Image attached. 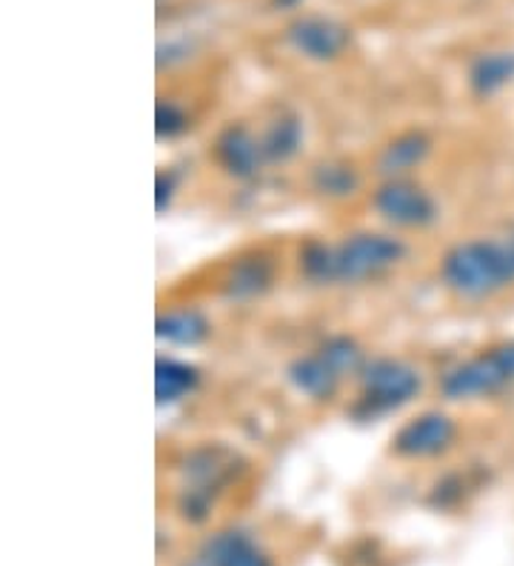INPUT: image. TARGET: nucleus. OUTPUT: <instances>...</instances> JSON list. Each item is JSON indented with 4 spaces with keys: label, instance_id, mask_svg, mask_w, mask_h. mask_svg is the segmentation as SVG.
<instances>
[{
    "label": "nucleus",
    "instance_id": "obj_1",
    "mask_svg": "<svg viewBox=\"0 0 514 566\" xmlns=\"http://www.w3.org/2000/svg\"><path fill=\"white\" fill-rule=\"evenodd\" d=\"M406 258V243L384 232H355L340 243L308 241L301 272L312 283H364L386 275Z\"/></svg>",
    "mask_w": 514,
    "mask_h": 566
},
{
    "label": "nucleus",
    "instance_id": "obj_2",
    "mask_svg": "<svg viewBox=\"0 0 514 566\" xmlns=\"http://www.w3.org/2000/svg\"><path fill=\"white\" fill-rule=\"evenodd\" d=\"M440 281L460 301H486L514 286V238L454 243L440 261Z\"/></svg>",
    "mask_w": 514,
    "mask_h": 566
},
{
    "label": "nucleus",
    "instance_id": "obj_3",
    "mask_svg": "<svg viewBox=\"0 0 514 566\" xmlns=\"http://www.w3.org/2000/svg\"><path fill=\"white\" fill-rule=\"evenodd\" d=\"M357 378H360V395L352 407V418L357 421H377L384 415L398 412L420 392L418 369L398 358L366 360Z\"/></svg>",
    "mask_w": 514,
    "mask_h": 566
},
{
    "label": "nucleus",
    "instance_id": "obj_4",
    "mask_svg": "<svg viewBox=\"0 0 514 566\" xmlns=\"http://www.w3.org/2000/svg\"><path fill=\"white\" fill-rule=\"evenodd\" d=\"M232 455L223 449H195L186 458V486L180 492V515L192 524H203L212 512V501L229 478H232Z\"/></svg>",
    "mask_w": 514,
    "mask_h": 566
},
{
    "label": "nucleus",
    "instance_id": "obj_5",
    "mask_svg": "<svg viewBox=\"0 0 514 566\" xmlns=\"http://www.w3.org/2000/svg\"><path fill=\"white\" fill-rule=\"evenodd\" d=\"M371 207L386 223L400 229H426L438 221V203L409 178L384 180L371 195Z\"/></svg>",
    "mask_w": 514,
    "mask_h": 566
},
{
    "label": "nucleus",
    "instance_id": "obj_6",
    "mask_svg": "<svg viewBox=\"0 0 514 566\" xmlns=\"http://www.w3.org/2000/svg\"><path fill=\"white\" fill-rule=\"evenodd\" d=\"M508 387V378L503 373L501 360L494 355V349L478 355L472 360L452 366L449 373L440 378V392L449 401H474V398H492V395L503 392Z\"/></svg>",
    "mask_w": 514,
    "mask_h": 566
},
{
    "label": "nucleus",
    "instance_id": "obj_7",
    "mask_svg": "<svg viewBox=\"0 0 514 566\" xmlns=\"http://www.w3.org/2000/svg\"><path fill=\"white\" fill-rule=\"evenodd\" d=\"M352 32L343 23L323 18V14H306L297 18L295 23H289L286 41L295 49L297 55L308 57V61L326 63L343 55V49L349 46Z\"/></svg>",
    "mask_w": 514,
    "mask_h": 566
},
{
    "label": "nucleus",
    "instance_id": "obj_8",
    "mask_svg": "<svg viewBox=\"0 0 514 566\" xmlns=\"http://www.w3.org/2000/svg\"><path fill=\"white\" fill-rule=\"evenodd\" d=\"M454 436H458V427L449 415L423 412L403 423L391 443L400 458H434L452 447Z\"/></svg>",
    "mask_w": 514,
    "mask_h": 566
},
{
    "label": "nucleus",
    "instance_id": "obj_9",
    "mask_svg": "<svg viewBox=\"0 0 514 566\" xmlns=\"http://www.w3.org/2000/svg\"><path fill=\"white\" fill-rule=\"evenodd\" d=\"M214 158L238 180H252L254 175L261 172V166L266 164L261 138L243 124H232L220 132L218 140H214Z\"/></svg>",
    "mask_w": 514,
    "mask_h": 566
},
{
    "label": "nucleus",
    "instance_id": "obj_10",
    "mask_svg": "<svg viewBox=\"0 0 514 566\" xmlns=\"http://www.w3.org/2000/svg\"><path fill=\"white\" fill-rule=\"evenodd\" d=\"M286 380L308 401H332L340 389L343 375L315 349L286 366Z\"/></svg>",
    "mask_w": 514,
    "mask_h": 566
},
{
    "label": "nucleus",
    "instance_id": "obj_11",
    "mask_svg": "<svg viewBox=\"0 0 514 566\" xmlns=\"http://www.w3.org/2000/svg\"><path fill=\"white\" fill-rule=\"evenodd\" d=\"M200 555L214 566H272L258 541L240 530H220L209 535Z\"/></svg>",
    "mask_w": 514,
    "mask_h": 566
},
{
    "label": "nucleus",
    "instance_id": "obj_12",
    "mask_svg": "<svg viewBox=\"0 0 514 566\" xmlns=\"http://www.w3.org/2000/svg\"><path fill=\"white\" fill-rule=\"evenodd\" d=\"M432 153V140L423 132H403L395 140L384 146V153L377 155V172L386 180L406 178L411 169H418Z\"/></svg>",
    "mask_w": 514,
    "mask_h": 566
},
{
    "label": "nucleus",
    "instance_id": "obj_13",
    "mask_svg": "<svg viewBox=\"0 0 514 566\" xmlns=\"http://www.w3.org/2000/svg\"><path fill=\"white\" fill-rule=\"evenodd\" d=\"M274 281V263L266 255L254 252V255L240 258L232 263L227 281H223V295L229 301H252L261 297Z\"/></svg>",
    "mask_w": 514,
    "mask_h": 566
},
{
    "label": "nucleus",
    "instance_id": "obj_14",
    "mask_svg": "<svg viewBox=\"0 0 514 566\" xmlns=\"http://www.w3.org/2000/svg\"><path fill=\"white\" fill-rule=\"evenodd\" d=\"M514 81V52L508 49H494V52H483L469 66V86L474 95L492 97L501 90H506Z\"/></svg>",
    "mask_w": 514,
    "mask_h": 566
},
{
    "label": "nucleus",
    "instance_id": "obj_15",
    "mask_svg": "<svg viewBox=\"0 0 514 566\" xmlns=\"http://www.w3.org/2000/svg\"><path fill=\"white\" fill-rule=\"evenodd\" d=\"M209 332L212 326L200 310H171L155 321V335L169 346H200Z\"/></svg>",
    "mask_w": 514,
    "mask_h": 566
},
{
    "label": "nucleus",
    "instance_id": "obj_16",
    "mask_svg": "<svg viewBox=\"0 0 514 566\" xmlns=\"http://www.w3.org/2000/svg\"><path fill=\"white\" fill-rule=\"evenodd\" d=\"M200 375L195 366L183 364L175 358H158L155 364V398L160 407L178 403L198 389Z\"/></svg>",
    "mask_w": 514,
    "mask_h": 566
},
{
    "label": "nucleus",
    "instance_id": "obj_17",
    "mask_svg": "<svg viewBox=\"0 0 514 566\" xmlns=\"http://www.w3.org/2000/svg\"><path fill=\"white\" fill-rule=\"evenodd\" d=\"M303 146V124L295 115H281L263 129L261 149L266 164H286Z\"/></svg>",
    "mask_w": 514,
    "mask_h": 566
},
{
    "label": "nucleus",
    "instance_id": "obj_18",
    "mask_svg": "<svg viewBox=\"0 0 514 566\" xmlns=\"http://www.w3.org/2000/svg\"><path fill=\"white\" fill-rule=\"evenodd\" d=\"M312 180V189L323 198H335V201H343L349 195L357 192L360 187V175L355 172V166L343 164V160H323L312 169L308 175Z\"/></svg>",
    "mask_w": 514,
    "mask_h": 566
},
{
    "label": "nucleus",
    "instance_id": "obj_19",
    "mask_svg": "<svg viewBox=\"0 0 514 566\" xmlns=\"http://www.w3.org/2000/svg\"><path fill=\"white\" fill-rule=\"evenodd\" d=\"M186 129H189V115L183 112V106L171 104V101H158V106H155V135L160 140H169L183 135Z\"/></svg>",
    "mask_w": 514,
    "mask_h": 566
},
{
    "label": "nucleus",
    "instance_id": "obj_20",
    "mask_svg": "<svg viewBox=\"0 0 514 566\" xmlns=\"http://www.w3.org/2000/svg\"><path fill=\"white\" fill-rule=\"evenodd\" d=\"M171 195H175V175L160 172L158 175V195H155V209L166 212L171 203Z\"/></svg>",
    "mask_w": 514,
    "mask_h": 566
},
{
    "label": "nucleus",
    "instance_id": "obj_21",
    "mask_svg": "<svg viewBox=\"0 0 514 566\" xmlns=\"http://www.w3.org/2000/svg\"><path fill=\"white\" fill-rule=\"evenodd\" d=\"M494 355L501 360L503 373L508 378V387H514V340H506V344L494 346Z\"/></svg>",
    "mask_w": 514,
    "mask_h": 566
},
{
    "label": "nucleus",
    "instance_id": "obj_22",
    "mask_svg": "<svg viewBox=\"0 0 514 566\" xmlns=\"http://www.w3.org/2000/svg\"><path fill=\"white\" fill-rule=\"evenodd\" d=\"M301 0H272L274 9H295Z\"/></svg>",
    "mask_w": 514,
    "mask_h": 566
},
{
    "label": "nucleus",
    "instance_id": "obj_23",
    "mask_svg": "<svg viewBox=\"0 0 514 566\" xmlns=\"http://www.w3.org/2000/svg\"><path fill=\"white\" fill-rule=\"evenodd\" d=\"M183 566H214L212 564V560H206L203 558V555H198V558H192V560H186V564Z\"/></svg>",
    "mask_w": 514,
    "mask_h": 566
}]
</instances>
